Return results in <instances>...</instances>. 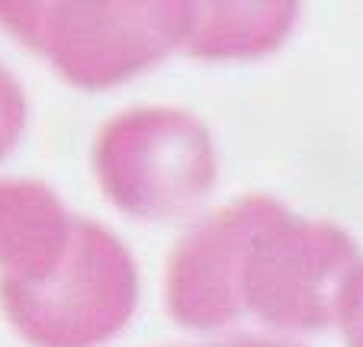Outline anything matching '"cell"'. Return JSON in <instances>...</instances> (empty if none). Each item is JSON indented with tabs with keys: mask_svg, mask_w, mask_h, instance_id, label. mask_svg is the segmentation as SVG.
I'll list each match as a JSON object with an SVG mask.
<instances>
[{
	"mask_svg": "<svg viewBox=\"0 0 363 347\" xmlns=\"http://www.w3.org/2000/svg\"><path fill=\"white\" fill-rule=\"evenodd\" d=\"M241 309L280 331L341 325L357 338L360 254L344 228L312 222L264 197L241 251Z\"/></svg>",
	"mask_w": 363,
	"mask_h": 347,
	"instance_id": "cell-1",
	"label": "cell"
},
{
	"mask_svg": "<svg viewBox=\"0 0 363 347\" xmlns=\"http://www.w3.org/2000/svg\"><path fill=\"white\" fill-rule=\"evenodd\" d=\"M193 4H26L4 0L0 26L71 84L113 87L184 45Z\"/></svg>",
	"mask_w": 363,
	"mask_h": 347,
	"instance_id": "cell-2",
	"label": "cell"
},
{
	"mask_svg": "<svg viewBox=\"0 0 363 347\" xmlns=\"http://www.w3.org/2000/svg\"><path fill=\"white\" fill-rule=\"evenodd\" d=\"M0 302L33 347H100L129 325L138 270L113 231L74 219L62 264L39 283L0 280Z\"/></svg>",
	"mask_w": 363,
	"mask_h": 347,
	"instance_id": "cell-3",
	"label": "cell"
},
{
	"mask_svg": "<svg viewBox=\"0 0 363 347\" xmlns=\"http://www.w3.org/2000/svg\"><path fill=\"white\" fill-rule=\"evenodd\" d=\"M94 170L103 193L123 212L171 219L213 190V136L186 109H125L96 136Z\"/></svg>",
	"mask_w": 363,
	"mask_h": 347,
	"instance_id": "cell-4",
	"label": "cell"
},
{
	"mask_svg": "<svg viewBox=\"0 0 363 347\" xmlns=\"http://www.w3.org/2000/svg\"><path fill=\"white\" fill-rule=\"evenodd\" d=\"M264 197H245L186 231L167 264V309L193 331H216L245 315L241 309V251L261 216Z\"/></svg>",
	"mask_w": 363,
	"mask_h": 347,
	"instance_id": "cell-5",
	"label": "cell"
},
{
	"mask_svg": "<svg viewBox=\"0 0 363 347\" xmlns=\"http://www.w3.org/2000/svg\"><path fill=\"white\" fill-rule=\"evenodd\" d=\"M68 209L39 180H0V280L39 283L62 264Z\"/></svg>",
	"mask_w": 363,
	"mask_h": 347,
	"instance_id": "cell-6",
	"label": "cell"
},
{
	"mask_svg": "<svg viewBox=\"0 0 363 347\" xmlns=\"http://www.w3.org/2000/svg\"><path fill=\"white\" fill-rule=\"evenodd\" d=\"M296 4H193L184 48L196 58H257L283 45Z\"/></svg>",
	"mask_w": 363,
	"mask_h": 347,
	"instance_id": "cell-7",
	"label": "cell"
},
{
	"mask_svg": "<svg viewBox=\"0 0 363 347\" xmlns=\"http://www.w3.org/2000/svg\"><path fill=\"white\" fill-rule=\"evenodd\" d=\"M26 126V94L20 81L0 65V158L7 155Z\"/></svg>",
	"mask_w": 363,
	"mask_h": 347,
	"instance_id": "cell-8",
	"label": "cell"
},
{
	"mask_svg": "<svg viewBox=\"0 0 363 347\" xmlns=\"http://www.w3.org/2000/svg\"><path fill=\"white\" fill-rule=\"evenodd\" d=\"M219 347H302V344L283 338H264V334H235V338L222 341Z\"/></svg>",
	"mask_w": 363,
	"mask_h": 347,
	"instance_id": "cell-9",
	"label": "cell"
}]
</instances>
